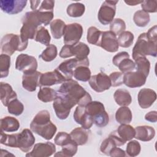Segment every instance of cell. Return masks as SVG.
<instances>
[{
    "instance_id": "obj_3",
    "label": "cell",
    "mask_w": 157,
    "mask_h": 157,
    "mask_svg": "<svg viewBox=\"0 0 157 157\" xmlns=\"http://www.w3.org/2000/svg\"><path fill=\"white\" fill-rule=\"evenodd\" d=\"M23 26L20 29L22 41L28 42V39H34L36 32L42 25L36 11L26 12L21 19Z\"/></svg>"
},
{
    "instance_id": "obj_5",
    "label": "cell",
    "mask_w": 157,
    "mask_h": 157,
    "mask_svg": "<svg viewBox=\"0 0 157 157\" xmlns=\"http://www.w3.org/2000/svg\"><path fill=\"white\" fill-rule=\"evenodd\" d=\"M86 112L92 118L93 123L98 127H104L109 121V117L104 104L99 101H91L85 106Z\"/></svg>"
},
{
    "instance_id": "obj_47",
    "label": "cell",
    "mask_w": 157,
    "mask_h": 157,
    "mask_svg": "<svg viewBox=\"0 0 157 157\" xmlns=\"http://www.w3.org/2000/svg\"><path fill=\"white\" fill-rule=\"evenodd\" d=\"M141 150V147L139 142L136 140H130L126 146V152L129 156L134 157L137 156Z\"/></svg>"
},
{
    "instance_id": "obj_42",
    "label": "cell",
    "mask_w": 157,
    "mask_h": 157,
    "mask_svg": "<svg viewBox=\"0 0 157 157\" xmlns=\"http://www.w3.org/2000/svg\"><path fill=\"white\" fill-rule=\"evenodd\" d=\"M10 67V56L6 54L0 55V75L1 78L6 77L9 73Z\"/></svg>"
},
{
    "instance_id": "obj_33",
    "label": "cell",
    "mask_w": 157,
    "mask_h": 157,
    "mask_svg": "<svg viewBox=\"0 0 157 157\" xmlns=\"http://www.w3.org/2000/svg\"><path fill=\"white\" fill-rule=\"evenodd\" d=\"M91 71L88 66H79L74 71V77L77 80L88 82L91 77Z\"/></svg>"
},
{
    "instance_id": "obj_12",
    "label": "cell",
    "mask_w": 157,
    "mask_h": 157,
    "mask_svg": "<svg viewBox=\"0 0 157 157\" xmlns=\"http://www.w3.org/2000/svg\"><path fill=\"white\" fill-rule=\"evenodd\" d=\"M67 79L58 70L55 69L53 71L42 73L40 78L39 86H50L54 85L63 83Z\"/></svg>"
},
{
    "instance_id": "obj_27",
    "label": "cell",
    "mask_w": 157,
    "mask_h": 157,
    "mask_svg": "<svg viewBox=\"0 0 157 157\" xmlns=\"http://www.w3.org/2000/svg\"><path fill=\"white\" fill-rule=\"evenodd\" d=\"M1 131L5 132H15L20 128V123L13 117H5L1 119Z\"/></svg>"
},
{
    "instance_id": "obj_24",
    "label": "cell",
    "mask_w": 157,
    "mask_h": 157,
    "mask_svg": "<svg viewBox=\"0 0 157 157\" xmlns=\"http://www.w3.org/2000/svg\"><path fill=\"white\" fill-rule=\"evenodd\" d=\"M134 129L136 132L134 138L143 142L150 141L153 139L155 136V129L150 126H138Z\"/></svg>"
},
{
    "instance_id": "obj_31",
    "label": "cell",
    "mask_w": 157,
    "mask_h": 157,
    "mask_svg": "<svg viewBox=\"0 0 157 157\" xmlns=\"http://www.w3.org/2000/svg\"><path fill=\"white\" fill-rule=\"evenodd\" d=\"M57 96V91L50 87H41L37 93L39 100L43 102L53 101Z\"/></svg>"
},
{
    "instance_id": "obj_44",
    "label": "cell",
    "mask_w": 157,
    "mask_h": 157,
    "mask_svg": "<svg viewBox=\"0 0 157 157\" xmlns=\"http://www.w3.org/2000/svg\"><path fill=\"white\" fill-rule=\"evenodd\" d=\"M9 113L15 116L20 115L24 110V105L17 98L12 101L7 106Z\"/></svg>"
},
{
    "instance_id": "obj_50",
    "label": "cell",
    "mask_w": 157,
    "mask_h": 157,
    "mask_svg": "<svg viewBox=\"0 0 157 157\" xmlns=\"http://www.w3.org/2000/svg\"><path fill=\"white\" fill-rule=\"evenodd\" d=\"M123 75L121 72H112L109 76L111 82V86H118L123 84Z\"/></svg>"
},
{
    "instance_id": "obj_17",
    "label": "cell",
    "mask_w": 157,
    "mask_h": 157,
    "mask_svg": "<svg viewBox=\"0 0 157 157\" xmlns=\"http://www.w3.org/2000/svg\"><path fill=\"white\" fill-rule=\"evenodd\" d=\"M147 80V77L139 71H132L124 74L123 84L129 88H137L143 86Z\"/></svg>"
},
{
    "instance_id": "obj_46",
    "label": "cell",
    "mask_w": 157,
    "mask_h": 157,
    "mask_svg": "<svg viewBox=\"0 0 157 157\" xmlns=\"http://www.w3.org/2000/svg\"><path fill=\"white\" fill-rule=\"evenodd\" d=\"M117 67L123 74L134 71L136 69L134 62L132 59H129V58H126L122 59L118 63Z\"/></svg>"
},
{
    "instance_id": "obj_37",
    "label": "cell",
    "mask_w": 157,
    "mask_h": 157,
    "mask_svg": "<svg viewBox=\"0 0 157 157\" xmlns=\"http://www.w3.org/2000/svg\"><path fill=\"white\" fill-rule=\"evenodd\" d=\"M136 71L143 73L147 77L149 74L150 69V63L145 56H142L134 60Z\"/></svg>"
},
{
    "instance_id": "obj_32",
    "label": "cell",
    "mask_w": 157,
    "mask_h": 157,
    "mask_svg": "<svg viewBox=\"0 0 157 157\" xmlns=\"http://www.w3.org/2000/svg\"><path fill=\"white\" fill-rule=\"evenodd\" d=\"M66 25L61 19L53 20L50 24V31L53 37L56 39H60L64 34Z\"/></svg>"
},
{
    "instance_id": "obj_51",
    "label": "cell",
    "mask_w": 157,
    "mask_h": 157,
    "mask_svg": "<svg viewBox=\"0 0 157 157\" xmlns=\"http://www.w3.org/2000/svg\"><path fill=\"white\" fill-rule=\"evenodd\" d=\"M34 11H36L41 23L44 25V26H47L49 25L53 18V12H39L38 10Z\"/></svg>"
},
{
    "instance_id": "obj_38",
    "label": "cell",
    "mask_w": 157,
    "mask_h": 157,
    "mask_svg": "<svg viewBox=\"0 0 157 157\" xmlns=\"http://www.w3.org/2000/svg\"><path fill=\"white\" fill-rule=\"evenodd\" d=\"M101 32L95 26H90L87 30L86 39L88 42L90 44L99 46Z\"/></svg>"
},
{
    "instance_id": "obj_28",
    "label": "cell",
    "mask_w": 157,
    "mask_h": 157,
    "mask_svg": "<svg viewBox=\"0 0 157 157\" xmlns=\"http://www.w3.org/2000/svg\"><path fill=\"white\" fill-rule=\"evenodd\" d=\"M86 130L82 127H79L74 129L71 132L70 136L77 145H85L88 142L89 134Z\"/></svg>"
},
{
    "instance_id": "obj_7",
    "label": "cell",
    "mask_w": 157,
    "mask_h": 157,
    "mask_svg": "<svg viewBox=\"0 0 157 157\" xmlns=\"http://www.w3.org/2000/svg\"><path fill=\"white\" fill-rule=\"evenodd\" d=\"M90 54V48L88 46L83 42H79L75 45H64L59 55L62 58H67L73 56L75 58L83 59L87 58Z\"/></svg>"
},
{
    "instance_id": "obj_30",
    "label": "cell",
    "mask_w": 157,
    "mask_h": 157,
    "mask_svg": "<svg viewBox=\"0 0 157 157\" xmlns=\"http://www.w3.org/2000/svg\"><path fill=\"white\" fill-rule=\"evenodd\" d=\"M132 115L127 106H121L115 113V120L120 124H129L131 122Z\"/></svg>"
},
{
    "instance_id": "obj_22",
    "label": "cell",
    "mask_w": 157,
    "mask_h": 157,
    "mask_svg": "<svg viewBox=\"0 0 157 157\" xmlns=\"http://www.w3.org/2000/svg\"><path fill=\"white\" fill-rule=\"evenodd\" d=\"M125 143L117 136L115 131L102 141L100 147V150L102 153L109 155V153L113 148L123 145Z\"/></svg>"
},
{
    "instance_id": "obj_36",
    "label": "cell",
    "mask_w": 157,
    "mask_h": 157,
    "mask_svg": "<svg viewBox=\"0 0 157 157\" xmlns=\"http://www.w3.org/2000/svg\"><path fill=\"white\" fill-rule=\"evenodd\" d=\"M133 20L137 26L145 27L150 22V15L142 10H139L134 13Z\"/></svg>"
},
{
    "instance_id": "obj_20",
    "label": "cell",
    "mask_w": 157,
    "mask_h": 157,
    "mask_svg": "<svg viewBox=\"0 0 157 157\" xmlns=\"http://www.w3.org/2000/svg\"><path fill=\"white\" fill-rule=\"evenodd\" d=\"M75 121L85 129H89L93 124L92 118L86 112L85 106L78 105L73 115Z\"/></svg>"
},
{
    "instance_id": "obj_26",
    "label": "cell",
    "mask_w": 157,
    "mask_h": 157,
    "mask_svg": "<svg viewBox=\"0 0 157 157\" xmlns=\"http://www.w3.org/2000/svg\"><path fill=\"white\" fill-rule=\"evenodd\" d=\"M115 132L124 143L134 138L136 134L135 129L128 124H121Z\"/></svg>"
},
{
    "instance_id": "obj_16",
    "label": "cell",
    "mask_w": 157,
    "mask_h": 157,
    "mask_svg": "<svg viewBox=\"0 0 157 157\" xmlns=\"http://www.w3.org/2000/svg\"><path fill=\"white\" fill-rule=\"evenodd\" d=\"M35 137L29 129H25L17 134V148L23 152H28L34 146Z\"/></svg>"
},
{
    "instance_id": "obj_10",
    "label": "cell",
    "mask_w": 157,
    "mask_h": 157,
    "mask_svg": "<svg viewBox=\"0 0 157 157\" xmlns=\"http://www.w3.org/2000/svg\"><path fill=\"white\" fill-rule=\"evenodd\" d=\"M83 34L82 25L77 23L66 25L64 34L63 42L65 45H75L79 42Z\"/></svg>"
},
{
    "instance_id": "obj_9",
    "label": "cell",
    "mask_w": 157,
    "mask_h": 157,
    "mask_svg": "<svg viewBox=\"0 0 157 157\" xmlns=\"http://www.w3.org/2000/svg\"><path fill=\"white\" fill-rule=\"evenodd\" d=\"M118 1H105L101 5L98 14L99 22L107 25L110 23L115 15L116 5Z\"/></svg>"
},
{
    "instance_id": "obj_56",
    "label": "cell",
    "mask_w": 157,
    "mask_h": 157,
    "mask_svg": "<svg viewBox=\"0 0 157 157\" xmlns=\"http://www.w3.org/2000/svg\"><path fill=\"white\" fill-rule=\"evenodd\" d=\"M145 119L148 121L156 123L157 121V112L155 110L149 112L145 115Z\"/></svg>"
},
{
    "instance_id": "obj_52",
    "label": "cell",
    "mask_w": 157,
    "mask_h": 157,
    "mask_svg": "<svg viewBox=\"0 0 157 157\" xmlns=\"http://www.w3.org/2000/svg\"><path fill=\"white\" fill-rule=\"evenodd\" d=\"M55 1L52 0H44L40 7L36 10L39 12H53Z\"/></svg>"
},
{
    "instance_id": "obj_45",
    "label": "cell",
    "mask_w": 157,
    "mask_h": 157,
    "mask_svg": "<svg viewBox=\"0 0 157 157\" xmlns=\"http://www.w3.org/2000/svg\"><path fill=\"white\" fill-rule=\"evenodd\" d=\"M110 31L116 36L119 35L126 29V24L124 20L121 18H115L110 23Z\"/></svg>"
},
{
    "instance_id": "obj_43",
    "label": "cell",
    "mask_w": 157,
    "mask_h": 157,
    "mask_svg": "<svg viewBox=\"0 0 157 157\" xmlns=\"http://www.w3.org/2000/svg\"><path fill=\"white\" fill-rule=\"evenodd\" d=\"M1 144L10 147L17 148V134H7L1 131Z\"/></svg>"
},
{
    "instance_id": "obj_13",
    "label": "cell",
    "mask_w": 157,
    "mask_h": 157,
    "mask_svg": "<svg viewBox=\"0 0 157 157\" xmlns=\"http://www.w3.org/2000/svg\"><path fill=\"white\" fill-rule=\"evenodd\" d=\"M89 84L91 88L97 93L107 90L111 86L109 77L102 72L91 76L89 80Z\"/></svg>"
},
{
    "instance_id": "obj_2",
    "label": "cell",
    "mask_w": 157,
    "mask_h": 157,
    "mask_svg": "<svg viewBox=\"0 0 157 157\" xmlns=\"http://www.w3.org/2000/svg\"><path fill=\"white\" fill-rule=\"evenodd\" d=\"M30 129L34 133L46 140H51L56 132V126L50 121V114L47 110L39 111L30 124Z\"/></svg>"
},
{
    "instance_id": "obj_29",
    "label": "cell",
    "mask_w": 157,
    "mask_h": 157,
    "mask_svg": "<svg viewBox=\"0 0 157 157\" xmlns=\"http://www.w3.org/2000/svg\"><path fill=\"white\" fill-rule=\"evenodd\" d=\"M116 103L120 106H128L132 102V98L129 92L124 89L117 90L113 94Z\"/></svg>"
},
{
    "instance_id": "obj_54",
    "label": "cell",
    "mask_w": 157,
    "mask_h": 157,
    "mask_svg": "<svg viewBox=\"0 0 157 157\" xmlns=\"http://www.w3.org/2000/svg\"><path fill=\"white\" fill-rule=\"evenodd\" d=\"M109 156H110L112 157H123L126 156V155L123 150L121 149L120 148L115 147L110 150Z\"/></svg>"
},
{
    "instance_id": "obj_21",
    "label": "cell",
    "mask_w": 157,
    "mask_h": 157,
    "mask_svg": "<svg viewBox=\"0 0 157 157\" xmlns=\"http://www.w3.org/2000/svg\"><path fill=\"white\" fill-rule=\"evenodd\" d=\"M138 102L140 107L142 109L149 108L156 99V92L150 88L141 89L137 96Z\"/></svg>"
},
{
    "instance_id": "obj_55",
    "label": "cell",
    "mask_w": 157,
    "mask_h": 157,
    "mask_svg": "<svg viewBox=\"0 0 157 157\" xmlns=\"http://www.w3.org/2000/svg\"><path fill=\"white\" fill-rule=\"evenodd\" d=\"M156 29H157V26L155 25L153 27H151V28L149 29V30L148 31L147 33V37L151 40L153 41H157V32H156Z\"/></svg>"
},
{
    "instance_id": "obj_34",
    "label": "cell",
    "mask_w": 157,
    "mask_h": 157,
    "mask_svg": "<svg viewBox=\"0 0 157 157\" xmlns=\"http://www.w3.org/2000/svg\"><path fill=\"white\" fill-rule=\"evenodd\" d=\"M77 145L72 140L70 143L62 147V150L56 153L55 156H64V157H71L74 156L77 151Z\"/></svg>"
},
{
    "instance_id": "obj_25",
    "label": "cell",
    "mask_w": 157,
    "mask_h": 157,
    "mask_svg": "<svg viewBox=\"0 0 157 157\" xmlns=\"http://www.w3.org/2000/svg\"><path fill=\"white\" fill-rule=\"evenodd\" d=\"M53 107L57 117L60 120L66 119L71 110V109L58 96L53 101Z\"/></svg>"
},
{
    "instance_id": "obj_6",
    "label": "cell",
    "mask_w": 157,
    "mask_h": 157,
    "mask_svg": "<svg viewBox=\"0 0 157 157\" xmlns=\"http://www.w3.org/2000/svg\"><path fill=\"white\" fill-rule=\"evenodd\" d=\"M28 42H23L20 36L7 34L1 40V49L2 54L11 56L15 51L21 52L27 48Z\"/></svg>"
},
{
    "instance_id": "obj_41",
    "label": "cell",
    "mask_w": 157,
    "mask_h": 157,
    "mask_svg": "<svg viewBox=\"0 0 157 157\" xmlns=\"http://www.w3.org/2000/svg\"><path fill=\"white\" fill-rule=\"evenodd\" d=\"M58 54L57 48L53 44H50L39 56L43 61L50 62L53 61L56 57Z\"/></svg>"
},
{
    "instance_id": "obj_14",
    "label": "cell",
    "mask_w": 157,
    "mask_h": 157,
    "mask_svg": "<svg viewBox=\"0 0 157 157\" xmlns=\"http://www.w3.org/2000/svg\"><path fill=\"white\" fill-rule=\"evenodd\" d=\"M56 151V147L50 142L36 144L31 151L26 155V157H47L53 155Z\"/></svg>"
},
{
    "instance_id": "obj_1",
    "label": "cell",
    "mask_w": 157,
    "mask_h": 157,
    "mask_svg": "<svg viewBox=\"0 0 157 157\" xmlns=\"http://www.w3.org/2000/svg\"><path fill=\"white\" fill-rule=\"evenodd\" d=\"M58 96L72 109L76 104L85 106L92 101L90 94L78 83L72 79H67L57 90Z\"/></svg>"
},
{
    "instance_id": "obj_53",
    "label": "cell",
    "mask_w": 157,
    "mask_h": 157,
    "mask_svg": "<svg viewBox=\"0 0 157 157\" xmlns=\"http://www.w3.org/2000/svg\"><path fill=\"white\" fill-rule=\"evenodd\" d=\"M129 58V55L128 52H121L118 53H117V55H115L112 59V63L113 64L117 66V65L118 64V63L124 58Z\"/></svg>"
},
{
    "instance_id": "obj_39",
    "label": "cell",
    "mask_w": 157,
    "mask_h": 157,
    "mask_svg": "<svg viewBox=\"0 0 157 157\" xmlns=\"http://www.w3.org/2000/svg\"><path fill=\"white\" fill-rule=\"evenodd\" d=\"M117 40L119 46L123 48H128L133 43L134 34L130 31H124L118 35Z\"/></svg>"
},
{
    "instance_id": "obj_40",
    "label": "cell",
    "mask_w": 157,
    "mask_h": 157,
    "mask_svg": "<svg viewBox=\"0 0 157 157\" xmlns=\"http://www.w3.org/2000/svg\"><path fill=\"white\" fill-rule=\"evenodd\" d=\"M34 39L36 42L48 46L50 43L51 36L46 28L44 26H40L36 32Z\"/></svg>"
},
{
    "instance_id": "obj_49",
    "label": "cell",
    "mask_w": 157,
    "mask_h": 157,
    "mask_svg": "<svg viewBox=\"0 0 157 157\" xmlns=\"http://www.w3.org/2000/svg\"><path fill=\"white\" fill-rule=\"evenodd\" d=\"M142 10L148 13H155L157 11V1L156 0H145L141 3Z\"/></svg>"
},
{
    "instance_id": "obj_48",
    "label": "cell",
    "mask_w": 157,
    "mask_h": 157,
    "mask_svg": "<svg viewBox=\"0 0 157 157\" xmlns=\"http://www.w3.org/2000/svg\"><path fill=\"white\" fill-rule=\"evenodd\" d=\"M72 139L70 134L66 132H59L55 136L54 142L55 144L58 146L63 147L72 142Z\"/></svg>"
},
{
    "instance_id": "obj_4",
    "label": "cell",
    "mask_w": 157,
    "mask_h": 157,
    "mask_svg": "<svg viewBox=\"0 0 157 157\" xmlns=\"http://www.w3.org/2000/svg\"><path fill=\"white\" fill-rule=\"evenodd\" d=\"M150 55L156 57L157 55V41L150 40L146 33L140 34L132 51L134 60L142 56Z\"/></svg>"
},
{
    "instance_id": "obj_11",
    "label": "cell",
    "mask_w": 157,
    "mask_h": 157,
    "mask_svg": "<svg viewBox=\"0 0 157 157\" xmlns=\"http://www.w3.org/2000/svg\"><path fill=\"white\" fill-rule=\"evenodd\" d=\"M37 61L35 57L27 54H20L16 59L15 69L23 73L36 71Z\"/></svg>"
},
{
    "instance_id": "obj_35",
    "label": "cell",
    "mask_w": 157,
    "mask_h": 157,
    "mask_svg": "<svg viewBox=\"0 0 157 157\" xmlns=\"http://www.w3.org/2000/svg\"><path fill=\"white\" fill-rule=\"evenodd\" d=\"M85 10V5L80 2L72 3L67 7V13L71 17H82Z\"/></svg>"
},
{
    "instance_id": "obj_18",
    "label": "cell",
    "mask_w": 157,
    "mask_h": 157,
    "mask_svg": "<svg viewBox=\"0 0 157 157\" xmlns=\"http://www.w3.org/2000/svg\"><path fill=\"white\" fill-rule=\"evenodd\" d=\"M27 1L24 0H1L0 8L4 12L10 15L21 12L26 7Z\"/></svg>"
},
{
    "instance_id": "obj_23",
    "label": "cell",
    "mask_w": 157,
    "mask_h": 157,
    "mask_svg": "<svg viewBox=\"0 0 157 157\" xmlns=\"http://www.w3.org/2000/svg\"><path fill=\"white\" fill-rule=\"evenodd\" d=\"M0 98L2 104L7 107L9 104L17 98V93L13 90L12 87L7 83H0Z\"/></svg>"
},
{
    "instance_id": "obj_15",
    "label": "cell",
    "mask_w": 157,
    "mask_h": 157,
    "mask_svg": "<svg viewBox=\"0 0 157 157\" xmlns=\"http://www.w3.org/2000/svg\"><path fill=\"white\" fill-rule=\"evenodd\" d=\"M99 47H102L109 52H116L118 51L119 45L117 36L110 31H102Z\"/></svg>"
},
{
    "instance_id": "obj_57",
    "label": "cell",
    "mask_w": 157,
    "mask_h": 157,
    "mask_svg": "<svg viewBox=\"0 0 157 157\" xmlns=\"http://www.w3.org/2000/svg\"><path fill=\"white\" fill-rule=\"evenodd\" d=\"M41 2V1H31V9L33 10V11L36 10L38 9V7L39 6V4Z\"/></svg>"
},
{
    "instance_id": "obj_19",
    "label": "cell",
    "mask_w": 157,
    "mask_h": 157,
    "mask_svg": "<svg viewBox=\"0 0 157 157\" xmlns=\"http://www.w3.org/2000/svg\"><path fill=\"white\" fill-rule=\"evenodd\" d=\"M41 74V72L37 71L23 73L22 76L23 87L30 92L36 91L37 86H39Z\"/></svg>"
},
{
    "instance_id": "obj_58",
    "label": "cell",
    "mask_w": 157,
    "mask_h": 157,
    "mask_svg": "<svg viewBox=\"0 0 157 157\" xmlns=\"http://www.w3.org/2000/svg\"><path fill=\"white\" fill-rule=\"evenodd\" d=\"M143 1H124V2L129 6H136L139 4H141Z\"/></svg>"
},
{
    "instance_id": "obj_8",
    "label": "cell",
    "mask_w": 157,
    "mask_h": 157,
    "mask_svg": "<svg viewBox=\"0 0 157 157\" xmlns=\"http://www.w3.org/2000/svg\"><path fill=\"white\" fill-rule=\"evenodd\" d=\"M90 62L88 58L80 59L77 58L69 59L62 62L56 68L66 79L72 78L74 76V69L79 66H85L89 67Z\"/></svg>"
}]
</instances>
